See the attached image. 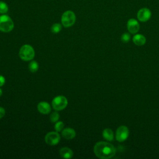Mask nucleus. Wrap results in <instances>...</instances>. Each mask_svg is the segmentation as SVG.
<instances>
[{"mask_svg": "<svg viewBox=\"0 0 159 159\" xmlns=\"http://www.w3.org/2000/svg\"><path fill=\"white\" fill-rule=\"evenodd\" d=\"M8 11L7 5L3 1H0V13L5 14Z\"/></svg>", "mask_w": 159, "mask_h": 159, "instance_id": "obj_17", "label": "nucleus"}, {"mask_svg": "<svg viewBox=\"0 0 159 159\" xmlns=\"http://www.w3.org/2000/svg\"><path fill=\"white\" fill-rule=\"evenodd\" d=\"M133 42L135 45L142 46L145 43L146 39L142 34H136L133 37Z\"/></svg>", "mask_w": 159, "mask_h": 159, "instance_id": "obj_13", "label": "nucleus"}, {"mask_svg": "<svg viewBox=\"0 0 159 159\" xmlns=\"http://www.w3.org/2000/svg\"><path fill=\"white\" fill-rule=\"evenodd\" d=\"M60 155L64 158H71L73 155V151L68 147H63L60 150Z\"/></svg>", "mask_w": 159, "mask_h": 159, "instance_id": "obj_12", "label": "nucleus"}, {"mask_svg": "<svg viewBox=\"0 0 159 159\" xmlns=\"http://www.w3.org/2000/svg\"><path fill=\"white\" fill-rule=\"evenodd\" d=\"M5 83V78L3 76L0 75V86H2Z\"/></svg>", "mask_w": 159, "mask_h": 159, "instance_id": "obj_22", "label": "nucleus"}, {"mask_svg": "<svg viewBox=\"0 0 159 159\" xmlns=\"http://www.w3.org/2000/svg\"><path fill=\"white\" fill-rule=\"evenodd\" d=\"M60 117V116L58 114V112H53L50 116V121L52 122H56L58 120Z\"/></svg>", "mask_w": 159, "mask_h": 159, "instance_id": "obj_18", "label": "nucleus"}, {"mask_svg": "<svg viewBox=\"0 0 159 159\" xmlns=\"http://www.w3.org/2000/svg\"><path fill=\"white\" fill-rule=\"evenodd\" d=\"M14 28V22L11 18L7 15L0 16V30L4 32H11Z\"/></svg>", "mask_w": 159, "mask_h": 159, "instance_id": "obj_3", "label": "nucleus"}, {"mask_svg": "<svg viewBox=\"0 0 159 159\" xmlns=\"http://www.w3.org/2000/svg\"><path fill=\"white\" fill-rule=\"evenodd\" d=\"M61 23L65 27H69L72 26L76 20V16L75 13L71 11H66L61 16Z\"/></svg>", "mask_w": 159, "mask_h": 159, "instance_id": "obj_4", "label": "nucleus"}, {"mask_svg": "<svg viewBox=\"0 0 159 159\" xmlns=\"http://www.w3.org/2000/svg\"><path fill=\"white\" fill-rule=\"evenodd\" d=\"M61 135L65 139L71 140L75 137L76 132L73 129L68 127L62 130Z\"/></svg>", "mask_w": 159, "mask_h": 159, "instance_id": "obj_11", "label": "nucleus"}, {"mask_svg": "<svg viewBox=\"0 0 159 159\" xmlns=\"http://www.w3.org/2000/svg\"><path fill=\"white\" fill-rule=\"evenodd\" d=\"M61 30V25L59 23H55L53 24L52 26L51 27V32L54 34L58 33Z\"/></svg>", "mask_w": 159, "mask_h": 159, "instance_id": "obj_16", "label": "nucleus"}, {"mask_svg": "<svg viewBox=\"0 0 159 159\" xmlns=\"http://www.w3.org/2000/svg\"><path fill=\"white\" fill-rule=\"evenodd\" d=\"M52 104L55 110L61 111L67 106L68 100L63 96H58L53 99Z\"/></svg>", "mask_w": 159, "mask_h": 159, "instance_id": "obj_5", "label": "nucleus"}, {"mask_svg": "<svg viewBox=\"0 0 159 159\" xmlns=\"http://www.w3.org/2000/svg\"><path fill=\"white\" fill-rule=\"evenodd\" d=\"M151 11L149 9L143 7L140 9L137 12V18L141 22H146L151 17Z\"/></svg>", "mask_w": 159, "mask_h": 159, "instance_id": "obj_8", "label": "nucleus"}, {"mask_svg": "<svg viewBox=\"0 0 159 159\" xmlns=\"http://www.w3.org/2000/svg\"><path fill=\"white\" fill-rule=\"evenodd\" d=\"M127 27L128 30L131 34L137 33L140 29L139 24L138 21L137 20H135V19H130L127 21Z\"/></svg>", "mask_w": 159, "mask_h": 159, "instance_id": "obj_9", "label": "nucleus"}, {"mask_svg": "<svg viewBox=\"0 0 159 159\" xmlns=\"http://www.w3.org/2000/svg\"><path fill=\"white\" fill-rule=\"evenodd\" d=\"M29 69L32 73L36 72L39 69V64L36 61L32 60L29 64Z\"/></svg>", "mask_w": 159, "mask_h": 159, "instance_id": "obj_15", "label": "nucleus"}, {"mask_svg": "<svg viewBox=\"0 0 159 159\" xmlns=\"http://www.w3.org/2000/svg\"><path fill=\"white\" fill-rule=\"evenodd\" d=\"M102 136L108 141H112L114 139L113 132L110 129H105L102 132Z\"/></svg>", "mask_w": 159, "mask_h": 159, "instance_id": "obj_14", "label": "nucleus"}, {"mask_svg": "<svg viewBox=\"0 0 159 159\" xmlns=\"http://www.w3.org/2000/svg\"><path fill=\"white\" fill-rule=\"evenodd\" d=\"M129 129L125 125H121L117 128L116 134V138L119 142H123L125 140L129 137Z\"/></svg>", "mask_w": 159, "mask_h": 159, "instance_id": "obj_7", "label": "nucleus"}, {"mask_svg": "<svg viewBox=\"0 0 159 159\" xmlns=\"http://www.w3.org/2000/svg\"><path fill=\"white\" fill-rule=\"evenodd\" d=\"M19 55L22 60L30 61L34 58L35 52L32 46L25 44L20 47Z\"/></svg>", "mask_w": 159, "mask_h": 159, "instance_id": "obj_2", "label": "nucleus"}, {"mask_svg": "<svg viewBox=\"0 0 159 159\" xmlns=\"http://www.w3.org/2000/svg\"><path fill=\"white\" fill-rule=\"evenodd\" d=\"M130 36L128 33H124L121 36V41L124 43H127L130 40Z\"/></svg>", "mask_w": 159, "mask_h": 159, "instance_id": "obj_20", "label": "nucleus"}, {"mask_svg": "<svg viewBox=\"0 0 159 159\" xmlns=\"http://www.w3.org/2000/svg\"><path fill=\"white\" fill-rule=\"evenodd\" d=\"M37 109L40 113L43 114H47L51 111V106L48 102L42 101L39 102L37 105Z\"/></svg>", "mask_w": 159, "mask_h": 159, "instance_id": "obj_10", "label": "nucleus"}, {"mask_svg": "<svg viewBox=\"0 0 159 159\" xmlns=\"http://www.w3.org/2000/svg\"><path fill=\"white\" fill-rule=\"evenodd\" d=\"M5 110L3 107H0V119H1L5 115Z\"/></svg>", "mask_w": 159, "mask_h": 159, "instance_id": "obj_21", "label": "nucleus"}, {"mask_svg": "<svg viewBox=\"0 0 159 159\" xmlns=\"http://www.w3.org/2000/svg\"><path fill=\"white\" fill-rule=\"evenodd\" d=\"M60 140V135L57 131L48 132L45 137V141L49 145H55L59 143Z\"/></svg>", "mask_w": 159, "mask_h": 159, "instance_id": "obj_6", "label": "nucleus"}, {"mask_svg": "<svg viewBox=\"0 0 159 159\" xmlns=\"http://www.w3.org/2000/svg\"><path fill=\"white\" fill-rule=\"evenodd\" d=\"M94 152L96 157L101 159H108L114 156L116 148L111 143L106 142H99L94 147Z\"/></svg>", "mask_w": 159, "mask_h": 159, "instance_id": "obj_1", "label": "nucleus"}, {"mask_svg": "<svg viewBox=\"0 0 159 159\" xmlns=\"http://www.w3.org/2000/svg\"><path fill=\"white\" fill-rule=\"evenodd\" d=\"M63 127H64V124L61 121L57 122V123L55 124V126H54V128H55V130L58 132L61 131L62 129H63Z\"/></svg>", "mask_w": 159, "mask_h": 159, "instance_id": "obj_19", "label": "nucleus"}, {"mask_svg": "<svg viewBox=\"0 0 159 159\" xmlns=\"http://www.w3.org/2000/svg\"><path fill=\"white\" fill-rule=\"evenodd\" d=\"M2 90H1V89L0 88V96L2 95Z\"/></svg>", "mask_w": 159, "mask_h": 159, "instance_id": "obj_23", "label": "nucleus"}]
</instances>
